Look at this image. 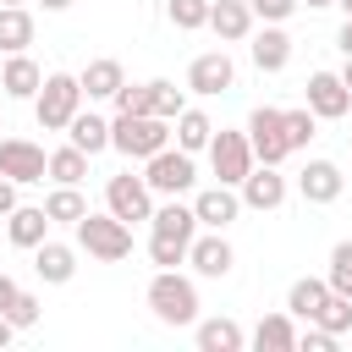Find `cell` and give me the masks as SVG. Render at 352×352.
Returning <instances> with one entry per match:
<instances>
[{"label":"cell","instance_id":"cell-33","mask_svg":"<svg viewBox=\"0 0 352 352\" xmlns=\"http://www.w3.org/2000/svg\"><path fill=\"white\" fill-rule=\"evenodd\" d=\"M116 110L121 116H154V82H121L116 88Z\"/></svg>","mask_w":352,"mask_h":352},{"label":"cell","instance_id":"cell-46","mask_svg":"<svg viewBox=\"0 0 352 352\" xmlns=\"http://www.w3.org/2000/svg\"><path fill=\"white\" fill-rule=\"evenodd\" d=\"M302 6H308V11H324V6H336V0H302Z\"/></svg>","mask_w":352,"mask_h":352},{"label":"cell","instance_id":"cell-40","mask_svg":"<svg viewBox=\"0 0 352 352\" xmlns=\"http://www.w3.org/2000/svg\"><path fill=\"white\" fill-rule=\"evenodd\" d=\"M11 209H16V182L0 176V214H11Z\"/></svg>","mask_w":352,"mask_h":352},{"label":"cell","instance_id":"cell-5","mask_svg":"<svg viewBox=\"0 0 352 352\" xmlns=\"http://www.w3.org/2000/svg\"><path fill=\"white\" fill-rule=\"evenodd\" d=\"M143 182L154 192H165V198H182V192L198 187V165H192L187 148H160V154L143 160Z\"/></svg>","mask_w":352,"mask_h":352},{"label":"cell","instance_id":"cell-37","mask_svg":"<svg viewBox=\"0 0 352 352\" xmlns=\"http://www.w3.org/2000/svg\"><path fill=\"white\" fill-rule=\"evenodd\" d=\"M38 314H44V302H38L33 292H16V297H11V308H6V319H11L16 330H33V324H38Z\"/></svg>","mask_w":352,"mask_h":352},{"label":"cell","instance_id":"cell-19","mask_svg":"<svg viewBox=\"0 0 352 352\" xmlns=\"http://www.w3.org/2000/svg\"><path fill=\"white\" fill-rule=\"evenodd\" d=\"M0 88H6V99H33L38 88H44V72H38V60L22 50V55H6V66H0Z\"/></svg>","mask_w":352,"mask_h":352},{"label":"cell","instance_id":"cell-39","mask_svg":"<svg viewBox=\"0 0 352 352\" xmlns=\"http://www.w3.org/2000/svg\"><path fill=\"white\" fill-rule=\"evenodd\" d=\"M297 6H302V0H253V16H264V22H286Z\"/></svg>","mask_w":352,"mask_h":352},{"label":"cell","instance_id":"cell-22","mask_svg":"<svg viewBox=\"0 0 352 352\" xmlns=\"http://www.w3.org/2000/svg\"><path fill=\"white\" fill-rule=\"evenodd\" d=\"M77 82H82V94H88V99H116V88L126 82V72H121V60L99 55V60H88V66H82V77H77Z\"/></svg>","mask_w":352,"mask_h":352},{"label":"cell","instance_id":"cell-1","mask_svg":"<svg viewBox=\"0 0 352 352\" xmlns=\"http://www.w3.org/2000/svg\"><path fill=\"white\" fill-rule=\"evenodd\" d=\"M72 231H77V248H82L88 258H99V264H121V258L132 253V226H126L121 214H110V209H104V214L88 209Z\"/></svg>","mask_w":352,"mask_h":352},{"label":"cell","instance_id":"cell-14","mask_svg":"<svg viewBox=\"0 0 352 352\" xmlns=\"http://www.w3.org/2000/svg\"><path fill=\"white\" fill-rule=\"evenodd\" d=\"M192 209H198V226L226 231V226L242 214V192H236V187H226V182H214V187H204V192L192 198Z\"/></svg>","mask_w":352,"mask_h":352},{"label":"cell","instance_id":"cell-23","mask_svg":"<svg viewBox=\"0 0 352 352\" xmlns=\"http://www.w3.org/2000/svg\"><path fill=\"white\" fill-rule=\"evenodd\" d=\"M66 143H77L82 154H104V148H110V121L94 116V110H77L72 126H66Z\"/></svg>","mask_w":352,"mask_h":352},{"label":"cell","instance_id":"cell-12","mask_svg":"<svg viewBox=\"0 0 352 352\" xmlns=\"http://www.w3.org/2000/svg\"><path fill=\"white\" fill-rule=\"evenodd\" d=\"M236 82V66H231V55L226 50H204V55H192V66H187V88L192 94H226Z\"/></svg>","mask_w":352,"mask_h":352},{"label":"cell","instance_id":"cell-13","mask_svg":"<svg viewBox=\"0 0 352 352\" xmlns=\"http://www.w3.org/2000/svg\"><path fill=\"white\" fill-rule=\"evenodd\" d=\"M341 187H346V176H341L336 160H308V165L297 170V192H302V204H336Z\"/></svg>","mask_w":352,"mask_h":352},{"label":"cell","instance_id":"cell-9","mask_svg":"<svg viewBox=\"0 0 352 352\" xmlns=\"http://www.w3.org/2000/svg\"><path fill=\"white\" fill-rule=\"evenodd\" d=\"M0 176H11L16 187L44 182L50 176V154L38 143H28V138H0Z\"/></svg>","mask_w":352,"mask_h":352},{"label":"cell","instance_id":"cell-7","mask_svg":"<svg viewBox=\"0 0 352 352\" xmlns=\"http://www.w3.org/2000/svg\"><path fill=\"white\" fill-rule=\"evenodd\" d=\"M248 143H253V160H258V165H280V160L292 154V143H286V110L258 104V110L248 116Z\"/></svg>","mask_w":352,"mask_h":352},{"label":"cell","instance_id":"cell-21","mask_svg":"<svg viewBox=\"0 0 352 352\" xmlns=\"http://www.w3.org/2000/svg\"><path fill=\"white\" fill-rule=\"evenodd\" d=\"M248 341L258 352H297V324H292V314H264Z\"/></svg>","mask_w":352,"mask_h":352},{"label":"cell","instance_id":"cell-28","mask_svg":"<svg viewBox=\"0 0 352 352\" xmlns=\"http://www.w3.org/2000/svg\"><path fill=\"white\" fill-rule=\"evenodd\" d=\"M44 209H50V220H55V226H77V220L88 214V198H82L77 187H66V182H55V192L44 198Z\"/></svg>","mask_w":352,"mask_h":352},{"label":"cell","instance_id":"cell-43","mask_svg":"<svg viewBox=\"0 0 352 352\" xmlns=\"http://www.w3.org/2000/svg\"><path fill=\"white\" fill-rule=\"evenodd\" d=\"M11 336H16V324H11L6 314H0V346H11Z\"/></svg>","mask_w":352,"mask_h":352},{"label":"cell","instance_id":"cell-34","mask_svg":"<svg viewBox=\"0 0 352 352\" xmlns=\"http://www.w3.org/2000/svg\"><path fill=\"white\" fill-rule=\"evenodd\" d=\"M324 280H330V292L352 297V236L330 248V270H324Z\"/></svg>","mask_w":352,"mask_h":352},{"label":"cell","instance_id":"cell-11","mask_svg":"<svg viewBox=\"0 0 352 352\" xmlns=\"http://www.w3.org/2000/svg\"><path fill=\"white\" fill-rule=\"evenodd\" d=\"M236 192H242V209H258V214H264V209H280L292 187H286L280 165H253V170L242 176V187H236Z\"/></svg>","mask_w":352,"mask_h":352},{"label":"cell","instance_id":"cell-38","mask_svg":"<svg viewBox=\"0 0 352 352\" xmlns=\"http://www.w3.org/2000/svg\"><path fill=\"white\" fill-rule=\"evenodd\" d=\"M336 346H341V336H336V330H324V324L297 330V352H336Z\"/></svg>","mask_w":352,"mask_h":352},{"label":"cell","instance_id":"cell-42","mask_svg":"<svg viewBox=\"0 0 352 352\" xmlns=\"http://www.w3.org/2000/svg\"><path fill=\"white\" fill-rule=\"evenodd\" d=\"M336 44H341V55H352V16L341 22V33H336Z\"/></svg>","mask_w":352,"mask_h":352},{"label":"cell","instance_id":"cell-31","mask_svg":"<svg viewBox=\"0 0 352 352\" xmlns=\"http://www.w3.org/2000/svg\"><path fill=\"white\" fill-rule=\"evenodd\" d=\"M187 248H192V236H176V231H154V236H148V258H154L160 270L187 264Z\"/></svg>","mask_w":352,"mask_h":352},{"label":"cell","instance_id":"cell-27","mask_svg":"<svg viewBox=\"0 0 352 352\" xmlns=\"http://www.w3.org/2000/svg\"><path fill=\"white\" fill-rule=\"evenodd\" d=\"M209 138H214V121L204 116V110H182L176 116V148H187V154H198V148H209Z\"/></svg>","mask_w":352,"mask_h":352},{"label":"cell","instance_id":"cell-25","mask_svg":"<svg viewBox=\"0 0 352 352\" xmlns=\"http://www.w3.org/2000/svg\"><path fill=\"white\" fill-rule=\"evenodd\" d=\"M28 44H33V11L28 6H0V50L22 55Z\"/></svg>","mask_w":352,"mask_h":352},{"label":"cell","instance_id":"cell-35","mask_svg":"<svg viewBox=\"0 0 352 352\" xmlns=\"http://www.w3.org/2000/svg\"><path fill=\"white\" fill-rule=\"evenodd\" d=\"M187 110V99H182V88L170 82V77H154V116H165V121H176Z\"/></svg>","mask_w":352,"mask_h":352},{"label":"cell","instance_id":"cell-6","mask_svg":"<svg viewBox=\"0 0 352 352\" xmlns=\"http://www.w3.org/2000/svg\"><path fill=\"white\" fill-rule=\"evenodd\" d=\"M258 160H253V143H248V132H214L209 138V170H214V182H226V187H242V176L253 170Z\"/></svg>","mask_w":352,"mask_h":352},{"label":"cell","instance_id":"cell-8","mask_svg":"<svg viewBox=\"0 0 352 352\" xmlns=\"http://www.w3.org/2000/svg\"><path fill=\"white\" fill-rule=\"evenodd\" d=\"M104 209L121 214L126 226H132V220H154V187H148L143 176H132V170H121V176L104 182Z\"/></svg>","mask_w":352,"mask_h":352},{"label":"cell","instance_id":"cell-30","mask_svg":"<svg viewBox=\"0 0 352 352\" xmlns=\"http://www.w3.org/2000/svg\"><path fill=\"white\" fill-rule=\"evenodd\" d=\"M154 231H176V236H198V209L192 204H160L154 209Z\"/></svg>","mask_w":352,"mask_h":352},{"label":"cell","instance_id":"cell-4","mask_svg":"<svg viewBox=\"0 0 352 352\" xmlns=\"http://www.w3.org/2000/svg\"><path fill=\"white\" fill-rule=\"evenodd\" d=\"M170 126H176V121H165V116H121V110H116V121H110V148H121L126 160H148V154L170 148Z\"/></svg>","mask_w":352,"mask_h":352},{"label":"cell","instance_id":"cell-29","mask_svg":"<svg viewBox=\"0 0 352 352\" xmlns=\"http://www.w3.org/2000/svg\"><path fill=\"white\" fill-rule=\"evenodd\" d=\"M88 160H94V154H82L77 143L55 148V154H50V182H66V187H77V182L88 176Z\"/></svg>","mask_w":352,"mask_h":352},{"label":"cell","instance_id":"cell-32","mask_svg":"<svg viewBox=\"0 0 352 352\" xmlns=\"http://www.w3.org/2000/svg\"><path fill=\"white\" fill-rule=\"evenodd\" d=\"M209 6L214 0H165V16H170V28L192 33V28H209Z\"/></svg>","mask_w":352,"mask_h":352},{"label":"cell","instance_id":"cell-2","mask_svg":"<svg viewBox=\"0 0 352 352\" xmlns=\"http://www.w3.org/2000/svg\"><path fill=\"white\" fill-rule=\"evenodd\" d=\"M148 314L160 319V324H198V286L187 280V275H176V270H154V280H148Z\"/></svg>","mask_w":352,"mask_h":352},{"label":"cell","instance_id":"cell-47","mask_svg":"<svg viewBox=\"0 0 352 352\" xmlns=\"http://www.w3.org/2000/svg\"><path fill=\"white\" fill-rule=\"evenodd\" d=\"M336 6H341V11H346V16H352V0H336Z\"/></svg>","mask_w":352,"mask_h":352},{"label":"cell","instance_id":"cell-49","mask_svg":"<svg viewBox=\"0 0 352 352\" xmlns=\"http://www.w3.org/2000/svg\"><path fill=\"white\" fill-rule=\"evenodd\" d=\"M248 6H253V0H248Z\"/></svg>","mask_w":352,"mask_h":352},{"label":"cell","instance_id":"cell-10","mask_svg":"<svg viewBox=\"0 0 352 352\" xmlns=\"http://www.w3.org/2000/svg\"><path fill=\"white\" fill-rule=\"evenodd\" d=\"M308 110H314L319 121L352 116V88L341 82V72H314V77H308Z\"/></svg>","mask_w":352,"mask_h":352},{"label":"cell","instance_id":"cell-3","mask_svg":"<svg viewBox=\"0 0 352 352\" xmlns=\"http://www.w3.org/2000/svg\"><path fill=\"white\" fill-rule=\"evenodd\" d=\"M82 99H88V94H82V82H77L72 72H50V77H44V88L33 94V116H38V126H44V132H66V126H72V116L82 110Z\"/></svg>","mask_w":352,"mask_h":352},{"label":"cell","instance_id":"cell-48","mask_svg":"<svg viewBox=\"0 0 352 352\" xmlns=\"http://www.w3.org/2000/svg\"><path fill=\"white\" fill-rule=\"evenodd\" d=\"M0 6H28V0H0Z\"/></svg>","mask_w":352,"mask_h":352},{"label":"cell","instance_id":"cell-26","mask_svg":"<svg viewBox=\"0 0 352 352\" xmlns=\"http://www.w3.org/2000/svg\"><path fill=\"white\" fill-rule=\"evenodd\" d=\"M324 297H330V280H314V275H302V280H292V292H286V314L308 324V319L319 314V302H324Z\"/></svg>","mask_w":352,"mask_h":352},{"label":"cell","instance_id":"cell-18","mask_svg":"<svg viewBox=\"0 0 352 352\" xmlns=\"http://www.w3.org/2000/svg\"><path fill=\"white\" fill-rule=\"evenodd\" d=\"M286 60H292V33L280 22H264L253 33V66L258 72H286Z\"/></svg>","mask_w":352,"mask_h":352},{"label":"cell","instance_id":"cell-41","mask_svg":"<svg viewBox=\"0 0 352 352\" xmlns=\"http://www.w3.org/2000/svg\"><path fill=\"white\" fill-rule=\"evenodd\" d=\"M16 292H22V286H16V280H11V275H6V270H0V314H6V308H11V297H16Z\"/></svg>","mask_w":352,"mask_h":352},{"label":"cell","instance_id":"cell-50","mask_svg":"<svg viewBox=\"0 0 352 352\" xmlns=\"http://www.w3.org/2000/svg\"><path fill=\"white\" fill-rule=\"evenodd\" d=\"M0 132H6V126H0Z\"/></svg>","mask_w":352,"mask_h":352},{"label":"cell","instance_id":"cell-44","mask_svg":"<svg viewBox=\"0 0 352 352\" xmlns=\"http://www.w3.org/2000/svg\"><path fill=\"white\" fill-rule=\"evenodd\" d=\"M38 6H44V11H66L72 0H38Z\"/></svg>","mask_w":352,"mask_h":352},{"label":"cell","instance_id":"cell-36","mask_svg":"<svg viewBox=\"0 0 352 352\" xmlns=\"http://www.w3.org/2000/svg\"><path fill=\"white\" fill-rule=\"evenodd\" d=\"M314 126H319V116H314L308 104H302V110H286V143H292V154H297V148H308Z\"/></svg>","mask_w":352,"mask_h":352},{"label":"cell","instance_id":"cell-20","mask_svg":"<svg viewBox=\"0 0 352 352\" xmlns=\"http://www.w3.org/2000/svg\"><path fill=\"white\" fill-rule=\"evenodd\" d=\"M209 28H214L226 44L253 38V6H248V0H214V6H209Z\"/></svg>","mask_w":352,"mask_h":352},{"label":"cell","instance_id":"cell-24","mask_svg":"<svg viewBox=\"0 0 352 352\" xmlns=\"http://www.w3.org/2000/svg\"><path fill=\"white\" fill-rule=\"evenodd\" d=\"M248 330L236 319H198V352H242Z\"/></svg>","mask_w":352,"mask_h":352},{"label":"cell","instance_id":"cell-16","mask_svg":"<svg viewBox=\"0 0 352 352\" xmlns=\"http://www.w3.org/2000/svg\"><path fill=\"white\" fill-rule=\"evenodd\" d=\"M50 209L44 204H16L11 214H6V236H11V248H38L44 236H50Z\"/></svg>","mask_w":352,"mask_h":352},{"label":"cell","instance_id":"cell-15","mask_svg":"<svg viewBox=\"0 0 352 352\" xmlns=\"http://www.w3.org/2000/svg\"><path fill=\"white\" fill-rule=\"evenodd\" d=\"M187 264H192L204 280H226V275H231V264H236V253H231V242H226L220 231H209V236H192Z\"/></svg>","mask_w":352,"mask_h":352},{"label":"cell","instance_id":"cell-45","mask_svg":"<svg viewBox=\"0 0 352 352\" xmlns=\"http://www.w3.org/2000/svg\"><path fill=\"white\" fill-rule=\"evenodd\" d=\"M341 82H346V88H352V55H346V66H341Z\"/></svg>","mask_w":352,"mask_h":352},{"label":"cell","instance_id":"cell-17","mask_svg":"<svg viewBox=\"0 0 352 352\" xmlns=\"http://www.w3.org/2000/svg\"><path fill=\"white\" fill-rule=\"evenodd\" d=\"M33 270H38V280H50V286H66L72 275H77V248L72 242H38L33 248Z\"/></svg>","mask_w":352,"mask_h":352}]
</instances>
